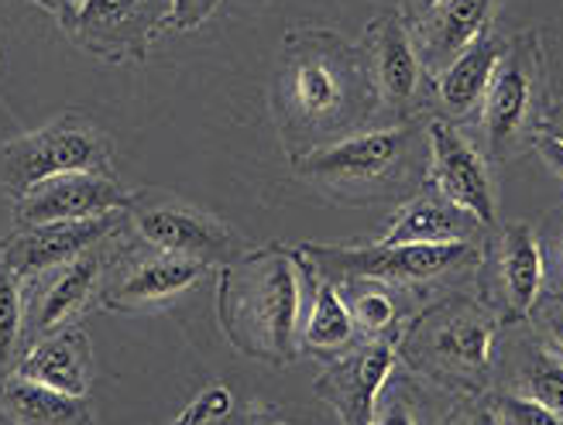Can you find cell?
<instances>
[{"mask_svg":"<svg viewBox=\"0 0 563 425\" xmlns=\"http://www.w3.org/2000/svg\"><path fill=\"white\" fill-rule=\"evenodd\" d=\"M357 82V63L341 42L313 35L302 48H292L286 66L289 110L306 124L341 121Z\"/></svg>","mask_w":563,"mask_h":425,"instance_id":"277c9868","label":"cell"},{"mask_svg":"<svg viewBox=\"0 0 563 425\" xmlns=\"http://www.w3.org/2000/svg\"><path fill=\"white\" fill-rule=\"evenodd\" d=\"M474 216L450 203L443 192H427L399 210L396 223L388 226L382 244H450L467 241L474 231Z\"/></svg>","mask_w":563,"mask_h":425,"instance_id":"e0dca14e","label":"cell"},{"mask_svg":"<svg viewBox=\"0 0 563 425\" xmlns=\"http://www.w3.org/2000/svg\"><path fill=\"white\" fill-rule=\"evenodd\" d=\"M302 254L320 271L336 278H375V281H427L454 271L474 258L471 241L450 244H372V247H323L309 244Z\"/></svg>","mask_w":563,"mask_h":425,"instance_id":"3957f363","label":"cell"},{"mask_svg":"<svg viewBox=\"0 0 563 425\" xmlns=\"http://www.w3.org/2000/svg\"><path fill=\"white\" fill-rule=\"evenodd\" d=\"M430 148H433V186L450 203L467 210L477 223H495V195L488 186V172L477 152L443 121L430 124Z\"/></svg>","mask_w":563,"mask_h":425,"instance_id":"9c48e42d","label":"cell"},{"mask_svg":"<svg viewBox=\"0 0 563 425\" xmlns=\"http://www.w3.org/2000/svg\"><path fill=\"white\" fill-rule=\"evenodd\" d=\"M21 329H24V299H21V275H14L0 254V378L18 360L21 350Z\"/></svg>","mask_w":563,"mask_h":425,"instance_id":"cb8c5ba5","label":"cell"},{"mask_svg":"<svg viewBox=\"0 0 563 425\" xmlns=\"http://www.w3.org/2000/svg\"><path fill=\"white\" fill-rule=\"evenodd\" d=\"M537 145H540V152L547 155V161H550V165L556 168V172L563 176V145H560V141H553V137L547 134V137H540V141H537Z\"/></svg>","mask_w":563,"mask_h":425,"instance_id":"f546056e","label":"cell"},{"mask_svg":"<svg viewBox=\"0 0 563 425\" xmlns=\"http://www.w3.org/2000/svg\"><path fill=\"white\" fill-rule=\"evenodd\" d=\"M87 371H90V339L79 329H59L42 336L18 364L21 378L55 388L63 394H76V399L87 394L90 384Z\"/></svg>","mask_w":563,"mask_h":425,"instance_id":"9a60e30c","label":"cell"},{"mask_svg":"<svg viewBox=\"0 0 563 425\" xmlns=\"http://www.w3.org/2000/svg\"><path fill=\"white\" fill-rule=\"evenodd\" d=\"M498 268H501V286H505V299H509L512 316L529 313L543 289V250H540L537 234H532L526 223H512L509 231H505Z\"/></svg>","mask_w":563,"mask_h":425,"instance_id":"ac0fdd59","label":"cell"},{"mask_svg":"<svg viewBox=\"0 0 563 425\" xmlns=\"http://www.w3.org/2000/svg\"><path fill=\"white\" fill-rule=\"evenodd\" d=\"M550 137H553V141H560V145H563V124L550 127Z\"/></svg>","mask_w":563,"mask_h":425,"instance_id":"e575fe53","label":"cell"},{"mask_svg":"<svg viewBox=\"0 0 563 425\" xmlns=\"http://www.w3.org/2000/svg\"><path fill=\"white\" fill-rule=\"evenodd\" d=\"M526 391H529V399H537L540 405H547L550 412L563 418V367L556 360L540 357L532 364L526 378Z\"/></svg>","mask_w":563,"mask_h":425,"instance_id":"d4e9b609","label":"cell"},{"mask_svg":"<svg viewBox=\"0 0 563 425\" xmlns=\"http://www.w3.org/2000/svg\"><path fill=\"white\" fill-rule=\"evenodd\" d=\"M203 275H207L203 261L155 250L152 258H128L121 275L110 281V286H103L100 295H103V305L110 309H137V305H152V302L183 295Z\"/></svg>","mask_w":563,"mask_h":425,"instance_id":"8fae6325","label":"cell"},{"mask_svg":"<svg viewBox=\"0 0 563 425\" xmlns=\"http://www.w3.org/2000/svg\"><path fill=\"white\" fill-rule=\"evenodd\" d=\"M409 134L406 131H368L309 155L302 172L320 182H378L406 161Z\"/></svg>","mask_w":563,"mask_h":425,"instance_id":"30bf717a","label":"cell"},{"mask_svg":"<svg viewBox=\"0 0 563 425\" xmlns=\"http://www.w3.org/2000/svg\"><path fill=\"white\" fill-rule=\"evenodd\" d=\"M495 0H443L430 32L437 55H461L467 45L482 38Z\"/></svg>","mask_w":563,"mask_h":425,"instance_id":"44dd1931","label":"cell"},{"mask_svg":"<svg viewBox=\"0 0 563 425\" xmlns=\"http://www.w3.org/2000/svg\"><path fill=\"white\" fill-rule=\"evenodd\" d=\"M375 425H416V418L409 415L406 405H391V409L382 412V418H378Z\"/></svg>","mask_w":563,"mask_h":425,"instance_id":"4dcf8cb0","label":"cell"},{"mask_svg":"<svg viewBox=\"0 0 563 425\" xmlns=\"http://www.w3.org/2000/svg\"><path fill=\"white\" fill-rule=\"evenodd\" d=\"M220 0H176V11H173V24L176 27H192L213 14V8Z\"/></svg>","mask_w":563,"mask_h":425,"instance_id":"83f0119b","label":"cell"},{"mask_svg":"<svg viewBox=\"0 0 563 425\" xmlns=\"http://www.w3.org/2000/svg\"><path fill=\"white\" fill-rule=\"evenodd\" d=\"M391 364H396L391 347L375 344L357 357L336 364L320 381V394L341 409L347 425H375V405L391 374Z\"/></svg>","mask_w":563,"mask_h":425,"instance_id":"5bb4252c","label":"cell"},{"mask_svg":"<svg viewBox=\"0 0 563 425\" xmlns=\"http://www.w3.org/2000/svg\"><path fill=\"white\" fill-rule=\"evenodd\" d=\"M38 4L42 8H48V11H55V14H59L66 24L76 18V11L82 8V4H87V0H38Z\"/></svg>","mask_w":563,"mask_h":425,"instance_id":"f1b7e54d","label":"cell"},{"mask_svg":"<svg viewBox=\"0 0 563 425\" xmlns=\"http://www.w3.org/2000/svg\"><path fill=\"white\" fill-rule=\"evenodd\" d=\"M351 316L357 326H364L368 333H382L385 326H391V316H396V309H391V299L378 289H361L351 302Z\"/></svg>","mask_w":563,"mask_h":425,"instance_id":"484cf974","label":"cell"},{"mask_svg":"<svg viewBox=\"0 0 563 425\" xmlns=\"http://www.w3.org/2000/svg\"><path fill=\"white\" fill-rule=\"evenodd\" d=\"M110 241L82 250L79 258L66 261L63 268H55V278L42 289L38 302L32 305V333L42 339L48 333H59L82 305L90 302V295L103 292V275L114 254L107 250Z\"/></svg>","mask_w":563,"mask_h":425,"instance_id":"7c38bea8","label":"cell"},{"mask_svg":"<svg viewBox=\"0 0 563 425\" xmlns=\"http://www.w3.org/2000/svg\"><path fill=\"white\" fill-rule=\"evenodd\" d=\"M375 76L388 103H406L419 90V59L399 18H378L375 24Z\"/></svg>","mask_w":563,"mask_h":425,"instance_id":"ffe728a7","label":"cell"},{"mask_svg":"<svg viewBox=\"0 0 563 425\" xmlns=\"http://www.w3.org/2000/svg\"><path fill=\"white\" fill-rule=\"evenodd\" d=\"M467 425H501V418H498L492 409H482V412H477Z\"/></svg>","mask_w":563,"mask_h":425,"instance_id":"1f68e13d","label":"cell"},{"mask_svg":"<svg viewBox=\"0 0 563 425\" xmlns=\"http://www.w3.org/2000/svg\"><path fill=\"white\" fill-rule=\"evenodd\" d=\"M550 333H553V339H556V347L563 350V316H553V320H550Z\"/></svg>","mask_w":563,"mask_h":425,"instance_id":"d6a6232c","label":"cell"},{"mask_svg":"<svg viewBox=\"0 0 563 425\" xmlns=\"http://www.w3.org/2000/svg\"><path fill=\"white\" fill-rule=\"evenodd\" d=\"M299 271L296 258L282 247L251 254L223 271L220 316L223 329L247 354L286 360L296 350L299 326Z\"/></svg>","mask_w":563,"mask_h":425,"instance_id":"6da1fadb","label":"cell"},{"mask_svg":"<svg viewBox=\"0 0 563 425\" xmlns=\"http://www.w3.org/2000/svg\"><path fill=\"white\" fill-rule=\"evenodd\" d=\"M128 213L137 226V234L155 250L179 254V258H192L203 265H213V261L228 265L238 250V241L231 237L228 226H220L200 210L158 200V195H145V192L131 195Z\"/></svg>","mask_w":563,"mask_h":425,"instance_id":"5b68a950","label":"cell"},{"mask_svg":"<svg viewBox=\"0 0 563 425\" xmlns=\"http://www.w3.org/2000/svg\"><path fill=\"white\" fill-rule=\"evenodd\" d=\"M501 412L509 418V425H563L556 412H550L537 399H519V394H505Z\"/></svg>","mask_w":563,"mask_h":425,"instance_id":"4316f807","label":"cell"},{"mask_svg":"<svg viewBox=\"0 0 563 425\" xmlns=\"http://www.w3.org/2000/svg\"><path fill=\"white\" fill-rule=\"evenodd\" d=\"M176 0H87L69 27L76 38L107 55V59H124V55H145L155 27L173 21Z\"/></svg>","mask_w":563,"mask_h":425,"instance_id":"8992f818","label":"cell"},{"mask_svg":"<svg viewBox=\"0 0 563 425\" xmlns=\"http://www.w3.org/2000/svg\"><path fill=\"white\" fill-rule=\"evenodd\" d=\"M69 172L110 176V152L82 113H63L42 131L0 145V186L18 200Z\"/></svg>","mask_w":563,"mask_h":425,"instance_id":"7a4b0ae2","label":"cell"},{"mask_svg":"<svg viewBox=\"0 0 563 425\" xmlns=\"http://www.w3.org/2000/svg\"><path fill=\"white\" fill-rule=\"evenodd\" d=\"M505 52H509V45L501 38H477L474 45H467L457 55L454 66H450L440 79V97L450 113H467L485 97L498 63L505 59Z\"/></svg>","mask_w":563,"mask_h":425,"instance_id":"d6986e66","label":"cell"},{"mask_svg":"<svg viewBox=\"0 0 563 425\" xmlns=\"http://www.w3.org/2000/svg\"><path fill=\"white\" fill-rule=\"evenodd\" d=\"M0 422L8 425H93L87 402L76 394L35 384L27 378H0Z\"/></svg>","mask_w":563,"mask_h":425,"instance_id":"2e32d148","label":"cell"},{"mask_svg":"<svg viewBox=\"0 0 563 425\" xmlns=\"http://www.w3.org/2000/svg\"><path fill=\"white\" fill-rule=\"evenodd\" d=\"M532 97V38H522L519 48L505 52L488 90H485V137L488 152L501 155L509 141L522 131Z\"/></svg>","mask_w":563,"mask_h":425,"instance_id":"4fadbf2b","label":"cell"},{"mask_svg":"<svg viewBox=\"0 0 563 425\" xmlns=\"http://www.w3.org/2000/svg\"><path fill=\"white\" fill-rule=\"evenodd\" d=\"M131 206V192L121 189L110 176L97 172H69L59 176L35 192H27L18 203V220L24 226L38 223H59V220H87V216H103Z\"/></svg>","mask_w":563,"mask_h":425,"instance_id":"ba28073f","label":"cell"},{"mask_svg":"<svg viewBox=\"0 0 563 425\" xmlns=\"http://www.w3.org/2000/svg\"><path fill=\"white\" fill-rule=\"evenodd\" d=\"M121 231V213H103L87 220H59L24 226L11 241H0V254L14 275H45L52 268H63L66 261L79 258Z\"/></svg>","mask_w":563,"mask_h":425,"instance_id":"52a82bcc","label":"cell"},{"mask_svg":"<svg viewBox=\"0 0 563 425\" xmlns=\"http://www.w3.org/2000/svg\"><path fill=\"white\" fill-rule=\"evenodd\" d=\"M354 333V316L351 305L341 299L333 286H323L317 292L313 313H309L306 323V344L309 347H344Z\"/></svg>","mask_w":563,"mask_h":425,"instance_id":"603a6c76","label":"cell"},{"mask_svg":"<svg viewBox=\"0 0 563 425\" xmlns=\"http://www.w3.org/2000/svg\"><path fill=\"white\" fill-rule=\"evenodd\" d=\"M492 339H495V329L488 320L454 316L433 333V350L450 364L467 367V371H482L492 357Z\"/></svg>","mask_w":563,"mask_h":425,"instance_id":"7402d4cb","label":"cell"},{"mask_svg":"<svg viewBox=\"0 0 563 425\" xmlns=\"http://www.w3.org/2000/svg\"><path fill=\"white\" fill-rule=\"evenodd\" d=\"M440 4H443V0H419V8H422V11H437Z\"/></svg>","mask_w":563,"mask_h":425,"instance_id":"836d02e7","label":"cell"}]
</instances>
